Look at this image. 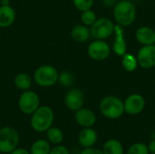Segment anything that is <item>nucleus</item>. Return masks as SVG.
Instances as JSON below:
<instances>
[{
	"label": "nucleus",
	"mask_w": 155,
	"mask_h": 154,
	"mask_svg": "<svg viewBox=\"0 0 155 154\" xmlns=\"http://www.w3.org/2000/svg\"><path fill=\"white\" fill-rule=\"evenodd\" d=\"M54 113L51 107L47 105L39 106V108L31 114L30 125L36 133H45L53 126Z\"/></svg>",
	"instance_id": "obj_1"
},
{
	"label": "nucleus",
	"mask_w": 155,
	"mask_h": 154,
	"mask_svg": "<svg viewBox=\"0 0 155 154\" xmlns=\"http://www.w3.org/2000/svg\"><path fill=\"white\" fill-rule=\"evenodd\" d=\"M114 17L117 25L130 26L136 19V8L132 1L120 0L114 6Z\"/></svg>",
	"instance_id": "obj_2"
},
{
	"label": "nucleus",
	"mask_w": 155,
	"mask_h": 154,
	"mask_svg": "<svg viewBox=\"0 0 155 154\" xmlns=\"http://www.w3.org/2000/svg\"><path fill=\"white\" fill-rule=\"evenodd\" d=\"M99 109L101 113L110 120L119 119L125 113L124 101L115 95H107L104 97L100 102Z\"/></svg>",
	"instance_id": "obj_3"
},
{
	"label": "nucleus",
	"mask_w": 155,
	"mask_h": 154,
	"mask_svg": "<svg viewBox=\"0 0 155 154\" xmlns=\"http://www.w3.org/2000/svg\"><path fill=\"white\" fill-rule=\"evenodd\" d=\"M59 73L55 67L44 64L35 69L34 73V81L41 87H50L58 83Z\"/></svg>",
	"instance_id": "obj_4"
},
{
	"label": "nucleus",
	"mask_w": 155,
	"mask_h": 154,
	"mask_svg": "<svg viewBox=\"0 0 155 154\" xmlns=\"http://www.w3.org/2000/svg\"><path fill=\"white\" fill-rule=\"evenodd\" d=\"M19 133L18 132L10 126H5L0 128V152L9 154L19 143Z\"/></svg>",
	"instance_id": "obj_5"
},
{
	"label": "nucleus",
	"mask_w": 155,
	"mask_h": 154,
	"mask_svg": "<svg viewBox=\"0 0 155 154\" xmlns=\"http://www.w3.org/2000/svg\"><path fill=\"white\" fill-rule=\"evenodd\" d=\"M115 25L107 17L97 18L90 26L91 36L97 40H106L114 34Z\"/></svg>",
	"instance_id": "obj_6"
},
{
	"label": "nucleus",
	"mask_w": 155,
	"mask_h": 154,
	"mask_svg": "<svg viewBox=\"0 0 155 154\" xmlns=\"http://www.w3.org/2000/svg\"><path fill=\"white\" fill-rule=\"evenodd\" d=\"M40 106V98L38 94L29 90L24 91L18 99V107L25 114H32Z\"/></svg>",
	"instance_id": "obj_7"
},
{
	"label": "nucleus",
	"mask_w": 155,
	"mask_h": 154,
	"mask_svg": "<svg viewBox=\"0 0 155 154\" xmlns=\"http://www.w3.org/2000/svg\"><path fill=\"white\" fill-rule=\"evenodd\" d=\"M111 50V46L107 42H105V40L95 39L88 45L87 54L93 61L102 62L109 57Z\"/></svg>",
	"instance_id": "obj_8"
},
{
	"label": "nucleus",
	"mask_w": 155,
	"mask_h": 154,
	"mask_svg": "<svg viewBox=\"0 0 155 154\" xmlns=\"http://www.w3.org/2000/svg\"><path fill=\"white\" fill-rule=\"evenodd\" d=\"M145 99L140 93H132L124 101V112L129 115H138L145 108Z\"/></svg>",
	"instance_id": "obj_9"
},
{
	"label": "nucleus",
	"mask_w": 155,
	"mask_h": 154,
	"mask_svg": "<svg viewBox=\"0 0 155 154\" xmlns=\"http://www.w3.org/2000/svg\"><path fill=\"white\" fill-rule=\"evenodd\" d=\"M138 64L143 69H152L155 66V44L143 45L136 55Z\"/></svg>",
	"instance_id": "obj_10"
},
{
	"label": "nucleus",
	"mask_w": 155,
	"mask_h": 154,
	"mask_svg": "<svg viewBox=\"0 0 155 154\" xmlns=\"http://www.w3.org/2000/svg\"><path fill=\"white\" fill-rule=\"evenodd\" d=\"M84 94L82 90L78 88H73L69 90L64 96V104L67 109L73 112L84 107Z\"/></svg>",
	"instance_id": "obj_11"
},
{
	"label": "nucleus",
	"mask_w": 155,
	"mask_h": 154,
	"mask_svg": "<svg viewBox=\"0 0 155 154\" xmlns=\"http://www.w3.org/2000/svg\"><path fill=\"white\" fill-rule=\"evenodd\" d=\"M114 39L112 50L116 55L123 56L127 53V43L125 39L124 27L116 24L114 26Z\"/></svg>",
	"instance_id": "obj_12"
},
{
	"label": "nucleus",
	"mask_w": 155,
	"mask_h": 154,
	"mask_svg": "<svg viewBox=\"0 0 155 154\" xmlns=\"http://www.w3.org/2000/svg\"><path fill=\"white\" fill-rule=\"evenodd\" d=\"M74 120L78 125L83 128L93 127L96 123V114L94 111L88 108L82 107L74 112Z\"/></svg>",
	"instance_id": "obj_13"
},
{
	"label": "nucleus",
	"mask_w": 155,
	"mask_h": 154,
	"mask_svg": "<svg viewBox=\"0 0 155 154\" xmlns=\"http://www.w3.org/2000/svg\"><path fill=\"white\" fill-rule=\"evenodd\" d=\"M77 140L83 148L94 147L98 141V134L97 132L92 127L83 128L78 134Z\"/></svg>",
	"instance_id": "obj_14"
},
{
	"label": "nucleus",
	"mask_w": 155,
	"mask_h": 154,
	"mask_svg": "<svg viewBox=\"0 0 155 154\" xmlns=\"http://www.w3.org/2000/svg\"><path fill=\"white\" fill-rule=\"evenodd\" d=\"M135 37L138 43L143 45L155 44V30L149 26H141L135 32Z\"/></svg>",
	"instance_id": "obj_15"
},
{
	"label": "nucleus",
	"mask_w": 155,
	"mask_h": 154,
	"mask_svg": "<svg viewBox=\"0 0 155 154\" xmlns=\"http://www.w3.org/2000/svg\"><path fill=\"white\" fill-rule=\"evenodd\" d=\"M15 20V11L11 5H0V27H8Z\"/></svg>",
	"instance_id": "obj_16"
},
{
	"label": "nucleus",
	"mask_w": 155,
	"mask_h": 154,
	"mask_svg": "<svg viewBox=\"0 0 155 154\" xmlns=\"http://www.w3.org/2000/svg\"><path fill=\"white\" fill-rule=\"evenodd\" d=\"M91 31L89 26L84 25H76L71 30V37L77 43H84L89 40Z\"/></svg>",
	"instance_id": "obj_17"
},
{
	"label": "nucleus",
	"mask_w": 155,
	"mask_h": 154,
	"mask_svg": "<svg viewBox=\"0 0 155 154\" xmlns=\"http://www.w3.org/2000/svg\"><path fill=\"white\" fill-rule=\"evenodd\" d=\"M104 154H124V148L122 143L117 139L107 140L102 149Z\"/></svg>",
	"instance_id": "obj_18"
},
{
	"label": "nucleus",
	"mask_w": 155,
	"mask_h": 154,
	"mask_svg": "<svg viewBox=\"0 0 155 154\" xmlns=\"http://www.w3.org/2000/svg\"><path fill=\"white\" fill-rule=\"evenodd\" d=\"M46 140L53 145H59L64 140V134L63 131L57 127H50L46 132Z\"/></svg>",
	"instance_id": "obj_19"
},
{
	"label": "nucleus",
	"mask_w": 155,
	"mask_h": 154,
	"mask_svg": "<svg viewBox=\"0 0 155 154\" xmlns=\"http://www.w3.org/2000/svg\"><path fill=\"white\" fill-rule=\"evenodd\" d=\"M51 143L45 139H39L33 143L30 148V154H49Z\"/></svg>",
	"instance_id": "obj_20"
},
{
	"label": "nucleus",
	"mask_w": 155,
	"mask_h": 154,
	"mask_svg": "<svg viewBox=\"0 0 155 154\" xmlns=\"http://www.w3.org/2000/svg\"><path fill=\"white\" fill-rule=\"evenodd\" d=\"M14 84L18 90L24 92L30 89L32 85V78L25 73H20L15 77Z\"/></svg>",
	"instance_id": "obj_21"
},
{
	"label": "nucleus",
	"mask_w": 155,
	"mask_h": 154,
	"mask_svg": "<svg viewBox=\"0 0 155 154\" xmlns=\"http://www.w3.org/2000/svg\"><path fill=\"white\" fill-rule=\"evenodd\" d=\"M122 66L126 72H134L139 66L137 57L132 54L126 53L122 56Z\"/></svg>",
	"instance_id": "obj_22"
},
{
	"label": "nucleus",
	"mask_w": 155,
	"mask_h": 154,
	"mask_svg": "<svg viewBox=\"0 0 155 154\" xmlns=\"http://www.w3.org/2000/svg\"><path fill=\"white\" fill-rule=\"evenodd\" d=\"M58 83L64 87H71L74 83V76L69 71H63L59 74Z\"/></svg>",
	"instance_id": "obj_23"
},
{
	"label": "nucleus",
	"mask_w": 155,
	"mask_h": 154,
	"mask_svg": "<svg viewBox=\"0 0 155 154\" xmlns=\"http://www.w3.org/2000/svg\"><path fill=\"white\" fill-rule=\"evenodd\" d=\"M97 19V15L95 14L94 11H93L92 9H88L85 11L82 12L81 15V22L83 25H86V26H91Z\"/></svg>",
	"instance_id": "obj_24"
},
{
	"label": "nucleus",
	"mask_w": 155,
	"mask_h": 154,
	"mask_svg": "<svg viewBox=\"0 0 155 154\" xmlns=\"http://www.w3.org/2000/svg\"><path fill=\"white\" fill-rule=\"evenodd\" d=\"M126 154H150V152L147 144L143 143H135L128 148Z\"/></svg>",
	"instance_id": "obj_25"
},
{
	"label": "nucleus",
	"mask_w": 155,
	"mask_h": 154,
	"mask_svg": "<svg viewBox=\"0 0 155 154\" xmlns=\"http://www.w3.org/2000/svg\"><path fill=\"white\" fill-rule=\"evenodd\" d=\"M73 3L75 8L83 12L92 8L94 5V0H73Z\"/></svg>",
	"instance_id": "obj_26"
},
{
	"label": "nucleus",
	"mask_w": 155,
	"mask_h": 154,
	"mask_svg": "<svg viewBox=\"0 0 155 154\" xmlns=\"http://www.w3.org/2000/svg\"><path fill=\"white\" fill-rule=\"evenodd\" d=\"M49 154H70V152L67 149V147L59 144V145H54V147L51 149Z\"/></svg>",
	"instance_id": "obj_27"
},
{
	"label": "nucleus",
	"mask_w": 155,
	"mask_h": 154,
	"mask_svg": "<svg viewBox=\"0 0 155 154\" xmlns=\"http://www.w3.org/2000/svg\"><path fill=\"white\" fill-rule=\"evenodd\" d=\"M80 154H104L103 151L95 148V147H89V148H84V150L80 152Z\"/></svg>",
	"instance_id": "obj_28"
},
{
	"label": "nucleus",
	"mask_w": 155,
	"mask_h": 154,
	"mask_svg": "<svg viewBox=\"0 0 155 154\" xmlns=\"http://www.w3.org/2000/svg\"><path fill=\"white\" fill-rule=\"evenodd\" d=\"M9 154H30V151L26 150L25 148H18L17 147Z\"/></svg>",
	"instance_id": "obj_29"
},
{
	"label": "nucleus",
	"mask_w": 155,
	"mask_h": 154,
	"mask_svg": "<svg viewBox=\"0 0 155 154\" xmlns=\"http://www.w3.org/2000/svg\"><path fill=\"white\" fill-rule=\"evenodd\" d=\"M148 146V150H149V152L150 154H155V140L154 139H152L150 141V143L147 144Z\"/></svg>",
	"instance_id": "obj_30"
},
{
	"label": "nucleus",
	"mask_w": 155,
	"mask_h": 154,
	"mask_svg": "<svg viewBox=\"0 0 155 154\" xmlns=\"http://www.w3.org/2000/svg\"><path fill=\"white\" fill-rule=\"evenodd\" d=\"M117 2H118V0H102V3L105 6H112V5L114 6Z\"/></svg>",
	"instance_id": "obj_31"
},
{
	"label": "nucleus",
	"mask_w": 155,
	"mask_h": 154,
	"mask_svg": "<svg viewBox=\"0 0 155 154\" xmlns=\"http://www.w3.org/2000/svg\"><path fill=\"white\" fill-rule=\"evenodd\" d=\"M0 5H10V0H0Z\"/></svg>",
	"instance_id": "obj_32"
},
{
	"label": "nucleus",
	"mask_w": 155,
	"mask_h": 154,
	"mask_svg": "<svg viewBox=\"0 0 155 154\" xmlns=\"http://www.w3.org/2000/svg\"><path fill=\"white\" fill-rule=\"evenodd\" d=\"M151 138L152 139H154L155 140V129L152 132V133H151Z\"/></svg>",
	"instance_id": "obj_33"
},
{
	"label": "nucleus",
	"mask_w": 155,
	"mask_h": 154,
	"mask_svg": "<svg viewBox=\"0 0 155 154\" xmlns=\"http://www.w3.org/2000/svg\"><path fill=\"white\" fill-rule=\"evenodd\" d=\"M153 119H154V123H155V111H154V115H153Z\"/></svg>",
	"instance_id": "obj_34"
},
{
	"label": "nucleus",
	"mask_w": 155,
	"mask_h": 154,
	"mask_svg": "<svg viewBox=\"0 0 155 154\" xmlns=\"http://www.w3.org/2000/svg\"><path fill=\"white\" fill-rule=\"evenodd\" d=\"M128 1H132V2H133V1H134V0H128Z\"/></svg>",
	"instance_id": "obj_35"
},
{
	"label": "nucleus",
	"mask_w": 155,
	"mask_h": 154,
	"mask_svg": "<svg viewBox=\"0 0 155 154\" xmlns=\"http://www.w3.org/2000/svg\"><path fill=\"white\" fill-rule=\"evenodd\" d=\"M0 154H4V153H1V152H0Z\"/></svg>",
	"instance_id": "obj_36"
}]
</instances>
